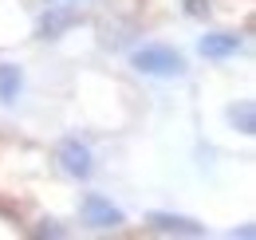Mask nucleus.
<instances>
[{
	"instance_id": "nucleus-1",
	"label": "nucleus",
	"mask_w": 256,
	"mask_h": 240,
	"mask_svg": "<svg viewBox=\"0 0 256 240\" xmlns=\"http://www.w3.org/2000/svg\"><path fill=\"white\" fill-rule=\"evenodd\" d=\"M134 67H138L142 75L174 79V75H182V71H186V60H182V52H174V48L150 44V48H138V52H134Z\"/></svg>"
},
{
	"instance_id": "nucleus-2",
	"label": "nucleus",
	"mask_w": 256,
	"mask_h": 240,
	"mask_svg": "<svg viewBox=\"0 0 256 240\" xmlns=\"http://www.w3.org/2000/svg\"><path fill=\"white\" fill-rule=\"evenodd\" d=\"M83 220H87L91 228H118V224H122V212L114 209L102 193H87V197H83Z\"/></svg>"
},
{
	"instance_id": "nucleus-3",
	"label": "nucleus",
	"mask_w": 256,
	"mask_h": 240,
	"mask_svg": "<svg viewBox=\"0 0 256 240\" xmlns=\"http://www.w3.org/2000/svg\"><path fill=\"white\" fill-rule=\"evenodd\" d=\"M60 166H64L71 178H91V150L79 138H67L64 146H60Z\"/></svg>"
},
{
	"instance_id": "nucleus-4",
	"label": "nucleus",
	"mask_w": 256,
	"mask_h": 240,
	"mask_svg": "<svg viewBox=\"0 0 256 240\" xmlns=\"http://www.w3.org/2000/svg\"><path fill=\"white\" fill-rule=\"evenodd\" d=\"M197 48H201L205 60H228V56L240 52V36L236 32H209V36H201Z\"/></svg>"
},
{
	"instance_id": "nucleus-5",
	"label": "nucleus",
	"mask_w": 256,
	"mask_h": 240,
	"mask_svg": "<svg viewBox=\"0 0 256 240\" xmlns=\"http://www.w3.org/2000/svg\"><path fill=\"white\" fill-rule=\"evenodd\" d=\"M150 228L154 232H178V236H201L205 232L197 220H190V216H170V212H154L150 216Z\"/></svg>"
},
{
	"instance_id": "nucleus-6",
	"label": "nucleus",
	"mask_w": 256,
	"mask_h": 240,
	"mask_svg": "<svg viewBox=\"0 0 256 240\" xmlns=\"http://www.w3.org/2000/svg\"><path fill=\"white\" fill-rule=\"evenodd\" d=\"M79 24V12L75 8H52L44 20H40V36L44 40H56V36H64L67 28H75Z\"/></svg>"
},
{
	"instance_id": "nucleus-7",
	"label": "nucleus",
	"mask_w": 256,
	"mask_h": 240,
	"mask_svg": "<svg viewBox=\"0 0 256 240\" xmlns=\"http://www.w3.org/2000/svg\"><path fill=\"white\" fill-rule=\"evenodd\" d=\"M24 87V75L16 63H0V102H16V94Z\"/></svg>"
},
{
	"instance_id": "nucleus-8",
	"label": "nucleus",
	"mask_w": 256,
	"mask_h": 240,
	"mask_svg": "<svg viewBox=\"0 0 256 240\" xmlns=\"http://www.w3.org/2000/svg\"><path fill=\"white\" fill-rule=\"evenodd\" d=\"M228 118H232V126L240 130V134H256V106L244 98V102H236L232 110H228Z\"/></svg>"
},
{
	"instance_id": "nucleus-9",
	"label": "nucleus",
	"mask_w": 256,
	"mask_h": 240,
	"mask_svg": "<svg viewBox=\"0 0 256 240\" xmlns=\"http://www.w3.org/2000/svg\"><path fill=\"white\" fill-rule=\"evenodd\" d=\"M186 12L190 16H209V0H186Z\"/></svg>"
}]
</instances>
